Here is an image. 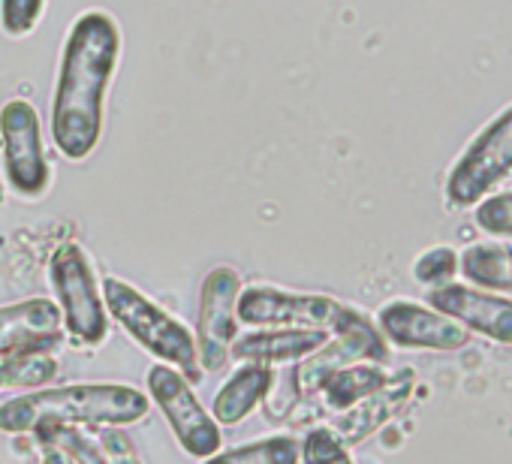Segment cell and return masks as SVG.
<instances>
[{
    "label": "cell",
    "instance_id": "30bf717a",
    "mask_svg": "<svg viewBox=\"0 0 512 464\" xmlns=\"http://www.w3.org/2000/svg\"><path fill=\"white\" fill-rule=\"evenodd\" d=\"M241 293V275L232 266H214L199 290L196 320V356L205 371H220L235 341V299Z\"/></svg>",
    "mask_w": 512,
    "mask_h": 464
},
{
    "label": "cell",
    "instance_id": "8fae6325",
    "mask_svg": "<svg viewBox=\"0 0 512 464\" xmlns=\"http://www.w3.org/2000/svg\"><path fill=\"white\" fill-rule=\"evenodd\" d=\"M380 335L389 338L398 347H413V350H437V353H452L470 344V332L455 323L452 317L425 308L410 299H398L380 308Z\"/></svg>",
    "mask_w": 512,
    "mask_h": 464
},
{
    "label": "cell",
    "instance_id": "2e32d148",
    "mask_svg": "<svg viewBox=\"0 0 512 464\" xmlns=\"http://www.w3.org/2000/svg\"><path fill=\"white\" fill-rule=\"evenodd\" d=\"M275 383L272 368L266 365H244L238 368L223 389H217L214 404H211V419L217 425H238L244 416L253 413V407L260 404Z\"/></svg>",
    "mask_w": 512,
    "mask_h": 464
},
{
    "label": "cell",
    "instance_id": "8992f818",
    "mask_svg": "<svg viewBox=\"0 0 512 464\" xmlns=\"http://www.w3.org/2000/svg\"><path fill=\"white\" fill-rule=\"evenodd\" d=\"M512 172V106L488 121L464 148L446 181V199L458 208L476 205L497 181Z\"/></svg>",
    "mask_w": 512,
    "mask_h": 464
},
{
    "label": "cell",
    "instance_id": "7c38bea8",
    "mask_svg": "<svg viewBox=\"0 0 512 464\" xmlns=\"http://www.w3.org/2000/svg\"><path fill=\"white\" fill-rule=\"evenodd\" d=\"M428 305L455 323H461L467 332H479L497 344L512 347V302L482 293L467 284H443L428 293Z\"/></svg>",
    "mask_w": 512,
    "mask_h": 464
},
{
    "label": "cell",
    "instance_id": "d4e9b609",
    "mask_svg": "<svg viewBox=\"0 0 512 464\" xmlns=\"http://www.w3.org/2000/svg\"><path fill=\"white\" fill-rule=\"evenodd\" d=\"M473 217L482 232H491V236H512V193L488 196L485 202L476 205Z\"/></svg>",
    "mask_w": 512,
    "mask_h": 464
},
{
    "label": "cell",
    "instance_id": "cb8c5ba5",
    "mask_svg": "<svg viewBox=\"0 0 512 464\" xmlns=\"http://www.w3.org/2000/svg\"><path fill=\"white\" fill-rule=\"evenodd\" d=\"M40 440H52L58 443L61 449H67V455L76 461V464H109L106 455L100 452V446L82 434L79 428H58V431H40Z\"/></svg>",
    "mask_w": 512,
    "mask_h": 464
},
{
    "label": "cell",
    "instance_id": "277c9868",
    "mask_svg": "<svg viewBox=\"0 0 512 464\" xmlns=\"http://www.w3.org/2000/svg\"><path fill=\"white\" fill-rule=\"evenodd\" d=\"M356 308L314 293H287L275 287H247L235 299V317L247 326L269 329H317L341 332L353 320Z\"/></svg>",
    "mask_w": 512,
    "mask_h": 464
},
{
    "label": "cell",
    "instance_id": "52a82bcc",
    "mask_svg": "<svg viewBox=\"0 0 512 464\" xmlns=\"http://www.w3.org/2000/svg\"><path fill=\"white\" fill-rule=\"evenodd\" d=\"M0 145H4V175L19 196H43L52 181L43 154L40 115L28 100H10L0 109Z\"/></svg>",
    "mask_w": 512,
    "mask_h": 464
},
{
    "label": "cell",
    "instance_id": "6da1fadb",
    "mask_svg": "<svg viewBox=\"0 0 512 464\" xmlns=\"http://www.w3.org/2000/svg\"><path fill=\"white\" fill-rule=\"evenodd\" d=\"M118 55L121 31L109 13L91 10L73 22L52 97V139L67 160H85L103 136Z\"/></svg>",
    "mask_w": 512,
    "mask_h": 464
},
{
    "label": "cell",
    "instance_id": "44dd1931",
    "mask_svg": "<svg viewBox=\"0 0 512 464\" xmlns=\"http://www.w3.org/2000/svg\"><path fill=\"white\" fill-rule=\"evenodd\" d=\"M299 458L305 464H353L347 443L332 428H314L308 431L305 443L299 446Z\"/></svg>",
    "mask_w": 512,
    "mask_h": 464
},
{
    "label": "cell",
    "instance_id": "d6986e66",
    "mask_svg": "<svg viewBox=\"0 0 512 464\" xmlns=\"http://www.w3.org/2000/svg\"><path fill=\"white\" fill-rule=\"evenodd\" d=\"M389 380V374L377 365H347L341 371H335L323 386V398L332 410H350L356 401H362L365 395L377 392L383 383Z\"/></svg>",
    "mask_w": 512,
    "mask_h": 464
},
{
    "label": "cell",
    "instance_id": "7a4b0ae2",
    "mask_svg": "<svg viewBox=\"0 0 512 464\" xmlns=\"http://www.w3.org/2000/svg\"><path fill=\"white\" fill-rule=\"evenodd\" d=\"M148 413V398L121 383H79L19 395L0 407V431H58L79 425H127Z\"/></svg>",
    "mask_w": 512,
    "mask_h": 464
},
{
    "label": "cell",
    "instance_id": "ba28073f",
    "mask_svg": "<svg viewBox=\"0 0 512 464\" xmlns=\"http://www.w3.org/2000/svg\"><path fill=\"white\" fill-rule=\"evenodd\" d=\"M148 392L172 425L181 449L196 458H208L220 449V428L211 413L199 404L187 377L172 365H154L148 371Z\"/></svg>",
    "mask_w": 512,
    "mask_h": 464
},
{
    "label": "cell",
    "instance_id": "9a60e30c",
    "mask_svg": "<svg viewBox=\"0 0 512 464\" xmlns=\"http://www.w3.org/2000/svg\"><path fill=\"white\" fill-rule=\"evenodd\" d=\"M329 341V332L317 329H269V332H250L238 341H232L229 356H235L244 365H281L296 362L311 353H317Z\"/></svg>",
    "mask_w": 512,
    "mask_h": 464
},
{
    "label": "cell",
    "instance_id": "603a6c76",
    "mask_svg": "<svg viewBox=\"0 0 512 464\" xmlns=\"http://www.w3.org/2000/svg\"><path fill=\"white\" fill-rule=\"evenodd\" d=\"M455 272H458V254L452 248H431L413 266L416 281L419 284H431V287L449 284Z\"/></svg>",
    "mask_w": 512,
    "mask_h": 464
},
{
    "label": "cell",
    "instance_id": "4316f807",
    "mask_svg": "<svg viewBox=\"0 0 512 464\" xmlns=\"http://www.w3.org/2000/svg\"><path fill=\"white\" fill-rule=\"evenodd\" d=\"M43 464H76L70 455H67V449H61L58 443H52V440H43Z\"/></svg>",
    "mask_w": 512,
    "mask_h": 464
},
{
    "label": "cell",
    "instance_id": "5b68a950",
    "mask_svg": "<svg viewBox=\"0 0 512 464\" xmlns=\"http://www.w3.org/2000/svg\"><path fill=\"white\" fill-rule=\"evenodd\" d=\"M49 278L58 296L61 320L73 341L79 344H100L109 335V317L106 305L100 299V284L94 278V269L85 257V251L76 242L61 245L52 254L49 263Z\"/></svg>",
    "mask_w": 512,
    "mask_h": 464
},
{
    "label": "cell",
    "instance_id": "e0dca14e",
    "mask_svg": "<svg viewBox=\"0 0 512 464\" xmlns=\"http://www.w3.org/2000/svg\"><path fill=\"white\" fill-rule=\"evenodd\" d=\"M55 374L58 362L49 350H0V389H40Z\"/></svg>",
    "mask_w": 512,
    "mask_h": 464
},
{
    "label": "cell",
    "instance_id": "9c48e42d",
    "mask_svg": "<svg viewBox=\"0 0 512 464\" xmlns=\"http://www.w3.org/2000/svg\"><path fill=\"white\" fill-rule=\"evenodd\" d=\"M389 359V347L386 338L380 335V329L362 314L356 311L353 320L335 332V341H326L317 353L305 356L302 365L290 374V386L299 395L308 392H320V386L341 368L347 365H359V362H386Z\"/></svg>",
    "mask_w": 512,
    "mask_h": 464
},
{
    "label": "cell",
    "instance_id": "7402d4cb",
    "mask_svg": "<svg viewBox=\"0 0 512 464\" xmlns=\"http://www.w3.org/2000/svg\"><path fill=\"white\" fill-rule=\"evenodd\" d=\"M46 0H0V25L10 37H28L40 16H43Z\"/></svg>",
    "mask_w": 512,
    "mask_h": 464
},
{
    "label": "cell",
    "instance_id": "ac0fdd59",
    "mask_svg": "<svg viewBox=\"0 0 512 464\" xmlns=\"http://www.w3.org/2000/svg\"><path fill=\"white\" fill-rule=\"evenodd\" d=\"M461 272L476 287L512 293V248L509 245H473L461 254Z\"/></svg>",
    "mask_w": 512,
    "mask_h": 464
},
{
    "label": "cell",
    "instance_id": "3957f363",
    "mask_svg": "<svg viewBox=\"0 0 512 464\" xmlns=\"http://www.w3.org/2000/svg\"><path fill=\"white\" fill-rule=\"evenodd\" d=\"M103 305L151 356L184 371V377L196 374V338L160 305L118 278L103 281Z\"/></svg>",
    "mask_w": 512,
    "mask_h": 464
},
{
    "label": "cell",
    "instance_id": "4fadbf2b",
    "mask_svg": "<svg viewBox=\"0 0 512 464\" xmlns=\"http://www.w3.org/2000/svg\"><path fill=\"white\" fill-rule=\"evenodd\" d=\"M413 386H416V374L410 368L392 374L377 392L365 395L350 410H341V416H338L332 431L344 443H362L365 437L380 431L386 422H392L407 407V401L413 395Z\"/></svg>",
    "mask_w": 512,
    "mask_h": 464
},
{
    "label": "cell",
    "instance_id": "484cf974",
    "mask_svg": "<svg viewBox=\"0 0 512 464\" xmlns=\"http://www.w3.org/2000/svg\"><path fill=\"white\" fill-rule=\"evenodd\" d=\"M100 452L106 455L109 464H142L133 443H130V437L124 431H118V428H109V431L100 434Z\"/></svg>",
    "mask_w": 512,
    "mask_h": 464
},
{
    "label": "cell",
    "instance_id": "5bb4252c",
    "mask_svg": "<svg viewBox=\"0 0 512 464\" xmlns=\"http://www.w3.org/2000/svg\"><path fill=\"white\" fill-rule=\"evenodd\" d=\"M61 308L52 299H28L0 308V350H52L61 341Z\"/></svg>",
    "mask_w": 512,
    "mask_h": 464
},
{
    "label": "cell",
    "instance_id": "ffe728a7",
    "mask_svg": "<svg viewBox=\"0 0 512 464\" xmlns=\"http://www.w3.org/2000/svg\"><path fill=\"white\" fill-rule=\"evenodd\" d=\"M205 464H299V443L293 437L278 434L226 452H214Z\"/></svg>",
    "mask_w": 512,
    "mask_h": 464
}]
</instances>
